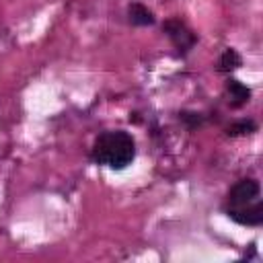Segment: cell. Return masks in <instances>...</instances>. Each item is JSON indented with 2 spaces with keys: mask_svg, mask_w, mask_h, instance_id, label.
<instances>
[{
  "mask_svg": "<svg viewBox=\"0 0 263 263\" xmlns=\"http://www.w3.org/2000/svg\"><path fill=\"white\" fill-rule=\"evenodd\" d=\"M90 158L97 164H103L111 171H123L136 158V142L132 134L123 129L103 132L101 136H97L92 144Z\"/></svg>",
  "mask_w": 263,
  "mask_h": 263,
  "instance_id": "obj_1",
  "label": "cell"
},
{
  "mask_svg": "<svg viewBox=\"0 0 263 263\" xmlns=\"http://www.w3.org/2000/svg\"><path fill=\"white\" fill-rule=\"evenodd\" d=\"M162 31L168 35V39L173 41V45L177 47V51H179L181 55H185V53L197 43L195 33H193L185 23H181L179 18H168V21H164Z\"/></svg>",
  "mask_w": 263,
  "mask_h": 263,
  "instance_id": "obj_2",
  "label": "cell"
},
{
  "mask_svg": "<svg viewBox=\"0 0 263 263\" xmlns=\"http://www.w3.org/2000/svg\"><path fill=\"white\" fill-rule=\"evenodd\" d=\"M259 183L255 179H240L238 183H234L226 195V208H240L247 205L255 199H259Z\"/></svg>",
  "mask_w": 263,
  "mask_h": 263,
  "instance_id": "obj_3",
  "label": "cell"
},
{
  "mask_svg": "<svg viewBox=\"0 0 263 263\" xmlns=\"http://www.w3.org/2000/svg\"><path fill=\"white\" fill-rule=\"evenodd\" d=\"M226 216L240 226H261L263 224V201L255 199L240 208H226Z\"/></svg>",
  "mask_w": 263,
  "mask_h": 263,
  "instance_id": "obj_4",
  "label": "cell"
},
{
  "mask_svg": "<svg viewBox=\"0 0 263 263\" xmlns=\"http://www.w3.org/2000/svg\"><path fill=\"white\" fill-rule=\"evenodd\" d=\"M127 18L132 25L136 27H148V25H154V14L148 6H144L142 2H132L127 6Z\"/></svg>",
  "mask_w": 263,
  "mask_h": 263,
  "instance_id": "obj_5",
  "label": "cell"
},
{
  "mask_svg": "<svg viewBox=\"0 0 263 263\" xmlns=\"http://www.w3.org/2000/svg\"><path fill=\"white\" fill-rule=\"evenodd\" d=\"M226 90H228V95H230V107H234V109H236V107H242V105L249 103V99H251V88L245 86L242 82L234 80V78H228Z\"/></svg>",
  "mask_w": 263,
  "mask_h": 263,
  "instance_id": "obj_6",
  "label": "cell"
},
{
  "mask_svg": "<svg viewBox=\"0 0 263 263\" xmlns=\"http://www.w3.org/2000/svg\"><path fill=\"white\" fill-rule=\"evenodd\" d=\"M240 66H242V58L232 47L224 49V53L218 60V72H232V70H238Z\"/></svg>",
  "mask_w": 263,
  "mask_h": 263,
  "instance_id": "obj_7",
  "label": "cell"
},
{
  "mask_svg": "<svg viewBox=\"0 0 263 263\" xmlns=\"http://www.w3.org/2000/svg\"><path fill=\"white\" fill-rule=\"evenodd\" d=\"M255 129H257V123H255V121H251V119H247V121H238V123L230 125V127L226 129V134H228L230 138H238V136L253 134Z\"/></svg>",
  "mask_w": 263,
  "mask_h": 263,
  "instance_id": "obj_8",
  "label": "cell"
},
{
  "mask_svg": "<svg viewBox=\"0 0 263 263\" xmlns=\"http://www.w3.org/2000/svg\"><path fill=\"white\" fill-rule=\"evenodd\" d=\"M179 119L189 127V129H195L203 123V115L201 113H195V111H181L179 113Z\"/></svg>",
  "mask_w": 263,
  "mask_h": 263,
  "instance_id": "obj_9",
  "label": "cell"
}]
</instances>
